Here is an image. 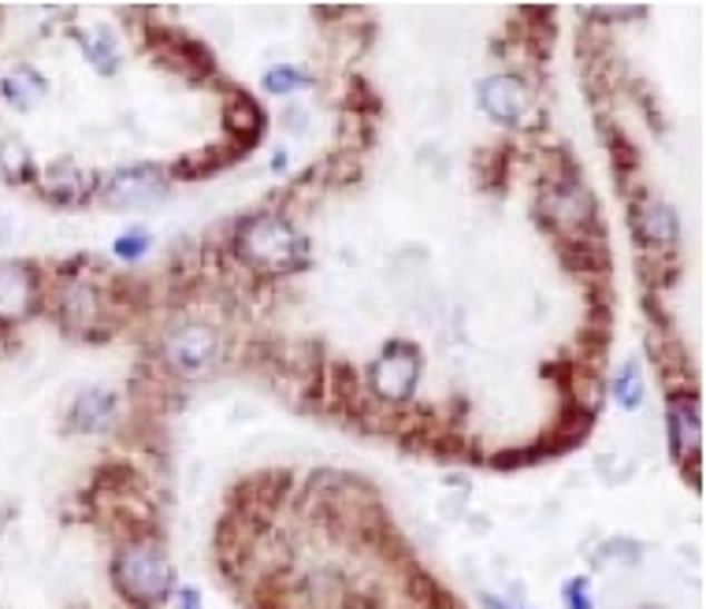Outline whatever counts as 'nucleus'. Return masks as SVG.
Wrapping results in <instances>:
<instances>
[{
	"instance_id": "19",
	"label": "nucleus",
	"mask_w": 706,
	"mask_h": 609,
	"mask_svg": "<svg viewBox=\"0 0 706 609\" xmlns=\"http://www.w3.org/2000/svg\"><path fill=\"white\" fill-rule=\"evenodd\" d=\"M636 272H639V279L647 283V291L650 286H655V291H666V286L677 283L680 261L673 257V253H639Z\"/></svg>"
},
{
	"instance_id": "6",
	"label": "nucleus",
	"mask_w": 706,
	"mask_h": 609,
	"mask_svg": "<svg viewBox=\"0 0 706 609\" xmlns=\"http://www.w3.org/2000/svg\"><path fill=\"white\" fill-rule=\"evenodd\" d=\"M219 353H224L219 331L213 324H202V320H186V324L171 327L160 342V357L168 364V372L186 375V380L216 369Z\"/></svg>"
},
{
	"instance_id": "14",
	"label": "nucleus",
	"mask_w": 706,
	"mask_h": 609,
	"mask_svg": "<svg viewBox=\"0 0 706 609\" xmlns=\"http://www.w3.org/2000/svg\"><path fill=\"white\" fill-rule=\"evenodd\" d=\"M558 261H561V268L572 275H606L610 272V249H606L602 235L558 238Z\"/></svg>"
},
{
	"instance_id": "11",
	"label": "nucleus",
	"mask_w": 706,
	"mask_h": 609,
	"mask_svg": "<svg viewBox=\"0 0 706 609\" xmlns=\"http://www.w3.org/2000/svg\"><path fill=\"white\" fill-rule=\"evenodd\" d=\"M477 97L483 116L499 127H517L528 112V86L517 75H491L477 86Z\"/></svg>"
},
{
	"instance_id": "24",
	"label": "nucleus",
	"mask_w": 706,
	"mask_h": 609,
	"mask_svg": "<svg viewBox=\"0 0 706 609\" xmlns=\"http://www.w3.org/2000/svg\"><path fill=\"white\" fill-rule=\"evenodd\" d=\"M424 453H432L435 461H458V458H465V453H469V439L461 435L458 428H435L432 439H428Z\"/></svg>"
},
{
	"instance_id": "25",
	"label": "nucleus",
	"mask_w": 706,
	"mask_h": 609,
	"mask_svg": "<svg viewBox=\"0 0 706 609\" xmlns=\"http://www.w3.org/2000/svg\"><path fill=\"white\" fill-rule=\"evenodd\" d=\"M380 108H383V97L372 90L365 75H353L350 90H346V112H353V116H376Z\"/></svg>"
},
{
	"instance_id": "4",
	"label": "nucleus",
	"mask_w": 706,
	"mask_h": 609,
	"mask_svg": "<svg viewBox=\"0 0 706 609\" xmlns=\"http://www.w3.org/2000/svg\"><path fill=\"white\" fill-rule=\"evenodd\" d=\"M669 453L680 464V475L695 494L703 491V420H699V383H684L669 391Z\"/></svg>"
},
{
	"instance_id": "5",
	"label": "nucleus",
	"mask_w": 706,
	"mask_h": 609,
	"mask_svg": "<svg viewBox=\"0 0 706 609\" xmlns=\"http://www.w3.org/2000/svg\"><path fill=\"white\" fill-rule=\"evenodd\" d=\"M421 369H424V353L416 342L394 338L383 346V353L372 361L369 369V391L376 394V402L391 405V409H405L413 402L416 383H421Z\"/></svg>"
},
{
	"instance_id": "32",
	"label": "nucleus",
	"mask_w": 706,
	"mask_h": 609,
	"mask_svg": "<svg viewBox=\"0 0 706 609\" xmlns=\"http://www.w3.org/2000/svg\"><path fill=\"white\" fill-rule=\"evenodd\" d=\"M286 124H297V127H305V112H286Z\"/></svg>"
},
{
	"instance_id": "2",
	"label": "nucleus",
	"mask_w": 706,
	"mask_h": 609,
	"mask_svg": "<svg viewBox=\"0 0 706 609\" xmlns=\"http://www.w3.org/2000/svg\"><path fill=\"white\" fill-rule=\"evenodd\" d=\"M171 561L160 550V539L127 542L112 558V583L130 609H160L171 595Z\"/></svg>"
},
{
	"instance_id": "27",
	"label": "nucleus",
	"mask_w": 706,
	"mask_h": 609,
	"mask_svg": "<svg viewBox=\"0 0 706 609\" xmlns=\"http://www.w3.org/2000/svg\"><path fill=\"white\" fill-rule=\"evenodd\" d=\"M116 257L119 261H138L141 253H149V230L146 227H135V230H127V235H119L116 238Z\"/></svg>"
},
{
	"instance_id": "8",
	"label": "nucleus",
	"mask_w": 706,
	"mask_h": 609,
	"mask_svg": "<svg viewBox=\"0 0 706 609\" xmlns=\"http://www.w3.org/2000/svg\"><path fill=\"white\" fill-rule=\"evenodd\" d=\"M146 41H149V49L157 52V57H160L164 63H171V68L186 71L190 79H216L213 49L202 46V41L179 35L175 27L149 23V27H146Z\"/></svg>"
},
{
	"instance_id": "9",
	"label": "nucleus",
	"mask_w": 706,
	"mask_h": 609,
	"mask_svg": "<svg viewBox=\"0 0 706 609\" xmlns=\"http://www.w3.org/2000/svg\"><path fill=\"white\" fill-rule=\"evenodd\" d=\"M164 190H168V171L157 168V164H130V168H119L112 179L105 183V205L112 208H138L149 202H160Z\"/></svg>"
},
{
	"instance_id": "21",
	"label": "nucleus",
	"mask_w": 706,
	"mask_h": 609,
	"mask_svg": "<svg viewBox=\"0 0 706 609\" xmlns=\"http://www.w3.org/2000/svg\"><path fill=\"white\" fill-rule=\"evenodd\" d=\"M644 372H639V361H628L614 380V402L625 409V413H636L644 405Z\"/></svg>"
},
{
	"instance_id": "31",
	"label": "nucleus",
	"mask_w": 706,
	"mask_h": 609,
	"mask_svg": "<svg viewBox=\"0 0 706 609\" xmlns=\"http://www.w3.org/2000/svg\"><path fill=\"white\" fill-rule=\"evenodd\" d=\"M272 171H286V153H283V149L275 153V160H272Z\"/></svg>"
},
{
	"instance_id": "18",
	"label": "nucleus",
	"mask_w": 706,
	"mask_h": 609,
	"mask_svg": "<svg viewBox=\"0 0 706 609\" xmlns=\"http://www.w3.org/2000/svg\"><path fill=\"white\" fill-rule=\"evenodd\" d=\"M599 127H602V141H606V153H610V164H614L617 183H625L628 175L639 168V153H636L633 141L621 135V127H614L606 116H599Z\"/></svg>"
},
{
	"instance_id": "1",
	"label": "nucleus",
	"mask_w": 706,
	"mask_h": 609,
	"mask_svg": "<svg viewBox=\"0 0 706 609\" xmlns=\"http://www.w3.org/2000/svg\"><path fill=\"white\" fill-rule=\"evenodd\" d=\"M227 253L261 279H283L308 264V242L275 213H253L242 219Z\"/></svg>"
},
{
	"instance_id": "30",
	"label": "nucleus",
	"mask_w": 706,
	"mask_h": 609,
	"mask_svg": "<svg viewBox=\"0 0 706 609\" xmlns=\"http://www.w3.org/2000/svg\"><path fill=\"white\" fill-rule=\"evenodd\" d=\"M480 606H483V609H513L510 602H502V598H494V595H483Z\"/></svg>"
},
{
	"instance_id": "16",
	"label": "nucleus",
	"mask_w": 706,
	"mask_h": 609,
	"mask_svg": "<svg viewBox=\"0 0 706 609\" xmlns=\"http://www.w3.org/2000/svg\"><path fill=\"white\" fill-rule=\"evenodd\" d=\"M90 190H94V175L86 179L71 160H57L46 175V194H49V202H57V205H79V202H86Z\"/></svg>"
},
{
	"instance_id": "3",
	"label": "nucleus",
	"mask_w": 706,
	"mask_h": 609,
	"mask_svg": "<svg viewBox=\"0 0 706 609\" xmlns=\"http://www.w3.org/2000/svg\"><path fill=\"white\" fill-rule=\"evenodd\" d=\"M536 216L543 219V227L558 238H584V235H602L599 227V202L595 194L584 190L580 179L572 183H543L536 202Z\"/></svg>"
},
{
	"instance_id": "23",
	"label": "nucleus",
	"mask_w": 706,
	"mask_h": 609,
	"mask_svg": "<svg viewBox=\"0 0 706 609\" xmlns=\"http://www.w3.org/2000/svg\"><path fill=\"white\" fill-rule=\"evenodd\" d=\"M0 175L16 186L35 179V160H30V153L19 146V141H4V146H0Z\"/></svg>"
},
{
	"instance_id": "7",
	"label": "nucleus",
	"mask_w": 706,
	"mask_h": 609,
	"mask_svg": "<svg viewBox=\"0 0 706 609\" xmlns=\"http://www.w3.org/2000/svg\"><path fill=\"white\" fill-rule=\"evenodd\" d=\"M628 227H633V238H636L639 249L677 253L680 219L666 202H658L655 194H647V190L628 194Z\"/></svg>"
},
{
	"instance_id": "22",
	"label": "nucleus",
	"mask_w": 706,
	"mask_h": 609,
	"mask_svg": "<svg viewBox=\"0 0 706 609\" xmlns=\"http://www.w3.org/2000/svg\"><path fill=\"white\" fill-rule=\"evenodd\" d=\"M550 461V453L543 442H524V446H513V450H499L494 458L488 461L491 469H499V472H513V469H528V464H543Z\"/></svg>"
},
{
	"instance_id": "17",
	"label": "nucleus",
	"mask_w": 706,
	"mask_h": 609,
	"mask_svg": "<svg viewBox=\"0 0 706 609\" xmlns=\"http://www.w3.org/2000/svg\"><path fill=\"white\" fill-rule=\"evenodd\" d=\"M510 146H488L477 153V183L480 190L499 194L506 183H510Z\"/></svg>"
},
{
	"instance_id": "15",
	"label": "nucleus",
	"mask_w": 706,
	"mask_h": 609,
	"mask_svg": "<svg viewBox=\"0 0 706 609\" xmlns=\"http://www.w3.org/2000/svg\"><path fill=\"white\" fill-rule=\"evenodd\" d=\"M116 413H119V397L105 386H94L75 397L68 424L75 431H112L116 428Z\"/></svg>"
},
{
	"instance_id": "10",
	"label": "nucleus",
	"mask_w": 706,
	"mask_h": 609,
	"mask_svg": "<svg viewBox=\"0 0 706 609\" xmlns=\"http://www.w3.org/2000/svg\"><path fill=\"white\" fill-rule=\"evenodd\" d=\"M38 268L27 261H0V327H12L38 308Z\"/></svg>"
},
{
	"instance_id": "29",
	"label": "nucleus",
	"mask_w": 706,
	"mask_h": 609,
	"mask_svg": "<svg viewBox=\"0 0 706 609\" xmlns=\"http://www.w3.org/2000/svg\"><path fill=\"white\" fill-rule=\"evenodd\" d=\"M179 609H202V591H197V587H183V591H179Z\"/></svg>"
},
{
	"instance_id": "26",
	"label": "nucleus",
	"mask_w": 706,
	"mask_h": 609,
	"mask_svg": "<svg viewBox=\"0 0 706 609\" xmlns=\"http://www.w3.org/2000/svg\"><path fill=\"white\" fill-rule=\"evenodd\" d=\"M313 79L308 75H302L297 68H291V63H275V68L264 71V90H268L272 97H286L294 90H302V86H308Z\"/></svg>"
},
{
	"instance_id": "28",
	"label": "nucleus",
	"mask_w": 706,
	"mask_h": 609,
	"mask_svg": "<svg viewBox=\"0 0 706 609\" xmlns=\"http://www.w3.org/2000/svg\"><path fill=\"white\" fill-rule=\"evenodd\" d=\"M561 598H566L569 609H595L591 595H588V576H577V580H569L566 591H561Z\"/></svg>"
},
{
	"instance_id": "12",
	"label": "nucleus",
	"mask_w": 706,
	"mask_h": 609,
	"mask_svg": "<svg viewBox=\"0 0 706 609\" xmlns=\"http://www.w3.org/2000/svg\"><path fill=\"white\" fill-rule=\"evenodd\" d=\"M246 157V149L235 146V141H224V146H208V149H194L179 157L168 168V179H179V183H197V179H208V175L231 168V164H238Z\"/></svg>"
},
{
	"instance_id": "20",
	"label": "nucleus",
	"mask_w": 706,
	"mask_h": 609,
	"mask_svg": "<svg viewBox=\"0 0 706 609\" xmlns=\"http://www.w3.org/2000/svg\"><path fill=\"white\" fill-rule=\"evenodd\" d=\"M138 483V472L130 469L127 461H105L94 475V491L90 494H130Z\"/></svg>"
},
{
	"instance_id": "13",
	"label": "nucleus",
	"mask_w": 706,
	"mask_h": 609,
	"mask_svg": "<svg viewBox=\"0 0 706 609\" xmlns=\"http://www.w3.org/2000/svg\"><path fill=\"white\" fill-rule=\"evenodd\" d=\"M264 124H268V119H264L261 105L253 101L249 94L235 90V94L227 97V105H224V130L231 135V141H235V146H242V149L249 153L261 141Z\"/></svg>"
}]
</instances>
